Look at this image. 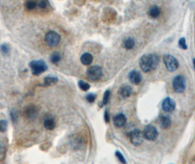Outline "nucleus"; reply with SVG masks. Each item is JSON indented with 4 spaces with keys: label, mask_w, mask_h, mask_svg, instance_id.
<instances>
[{
    "label": "nucleus",
    "mask_w": 195,
    "mask_h": 164,
    "mask_svg": "<svg viewBox=\"0 0 195 164\" xmlns=\"http://www.w3.org/2000/svg\"><path fill=\"white\" fill-rule=\"evenodd\" d=\"M159 62V58L157 54H145L140 58V66L144 72H149L157 68Z\"/></svg>",
    "instance_id": "1"
},
{
    "label": "nucleus",
    "mask_w": 195,
    "mask_h": 164,
    "mask_svg": "<svg viewBox=\"0 0 195 164\" xmlns=\"http://www.w3.org/2000/svg\"><path fill=\"white\" fill-rule=\"evenodd\" d=\"M29 65L34 75H40L42 73L45 72L48 69L46 62L43 60L32 61L30 62Z\"/></svg>",
    "instance_id": "2"
},
{
    "label": "nucleus",
    "mask_w": 195,
    "mask_h": 164,
    "mask_svg": "<svg viewBox=\"0 0 195 164\" xmlns=\"http://www.w3.org/2000/svg\"><path fill=\"white\" fill-rule=\"evenodd\" d=\"M163 61L167 69L169 72H175L178 68V61L177 59H176L174 56H172V55H165L163 58Z\"/></svg>",
    "instance_id": "3"
},
{
    "label": "nucleus",
    "mask_w": 195,
    "mask_h": 164,
    "mask_svg": "<svg viewBox=\"0 0 195 164\" xmlns=\"http://www.w3.org/2000/svg\"><path fill=\"white\" fill-rule=\"evenodd\" d=\"M103 72L102 68L98 66H92L87 70V77L91 81H97L102 78Z\"/></svg>",
    "instance_id": "4"
},
{
    "label": "nucleus",
    "mask_w": 195,
    "mask_h": 164,
    "mask_svg": "<svg viewBox=\"0 0 195 164\" xmlns=\"http://www.w3.org/2000/svg\"><path fill=\"white\" fill-rule=\"evenodd\" d=\"M45 41L50 47H56L60 43V36L54 31L48 32L45 37Z\"/></svg>",
    "instance_id": "5"
},
{
    "label": "nucleus",
    "mask_w": 195,
    "mask_h": 164,
    "mask_svg": "<svg viewBox=\"0 0 195 164\" xmlns=\"http://www.w3.org/2000/svg\"><path fill=\"white\" fill-rule=\"evenodd\" d=\"M173 86L176 93H183L186 88V79L182 75H178L173 79Z\"/></svg>",
    "instance_id": "6"
},
{
    "label": "nucleus",
    "mask_w": 195,
    "mask_h": 164,
    "mask_svg": "<svg viewBox=\"0 0 195 164\" xmlns=\"http://www.w3.org/2000/svg\"><path fill=\"white\" fill-rule=\"evenodd\" d=\"M143 135L146 139L150 141H154L158 137V131L152 125H148L143 130Z\"/></svg>",
    "instance_id": "7"
},
{
    "label": "nucleus",
    "mask_w": 195,
    "mask_h": 164,
    "mask_svg": "<svg viewBox=\"0 0 195 164\" xmlns=\"http://www.w3.org/2000/svg\"><path fill=\"white\" fill-rule=\"evenodd\" d=\"M129 138H130V141L132 144L136 147L140 146L143 142V133L139 129H135V130L131 131L130 134H129Z\"/></svg>",
    "instance_id": "8"
},
{
    "label": "nucleus",
    "mask_w": 195,
    "mask_h": 164,
    "mask_svg": "<svg viewBox=\"0 0 195 164\" xmlns=\"http://www.w3.org/2000/svg\"><path fill=\"white\" fill-rule=\"evenodd\" d=\"M162 109L166 112H171L175 109V102L171 98H165L162 104Z\"/></svg>",
    "instance_id": "9"
},
{
    "label": "nucleus",
    "mask_w": 195,
    "mask_h": 164,
    "mask_svg": "<svg viewBox=\"0 0 195 164\" xmlns=\"http://www.w3.org/2000/svg\"><path fill=\"white\" fill-rule=\"evenodd\" d=\"M128 78L133 85H139L142 80L141 74L137 70H132V71L129 72V74H128Z\"/></svg>",
    "instance_id": "10"
},
{
    "label": "nucleus",
    "mask_w": 195,
    "mask_h": 164,
    "mask_svg": "<svg viewBox=\"0 0 195 164\" xmlns=\"http://www.w3.org/2000/svg\"><path fill=\"white\" fill-rule=\"evenodd\" d=\"M132 89L129 85H122L118 91V97L121 99H125V98L129 97L132 95Z\"/></svg>",
    "instance_id": "11"
},
{
    "label": "nucleus",
    "mask_w": 195,
    "mask_h": 164,
    "mask_svg": "<svg viewBox=\"0 0 195 164\" xmlns=\"http://www.w3.org/2000/svg\"><path fill=\"white\" fill-rule=\"evenodd\" d=\"M126 118L125 115L122 113L116 115L113 118V123L117 128H122L126 125Z\"/></svg>",
    "instance_id": "12"
},
{
    "label": "nucleus",
    "mask_w": 195,
    "mask_h": 164,
    "mask_svg": "<svg viewBox=\"0 0 195 164\" xmlns=\"http://www.w3.org/2000/svg\"><path fill=\"white\" fill-rule=\"evenodd\" d=\"M38 108L35 105H29L25 109V115L28 118H35L38 115Z\"/></svg>",
    "instance_id": "13"
},
{
    "label": "nucleus",
    "mask_w": 195,
    "mask_h": 164,
    "mask_svg": "<svg viewBox=\"0 0 195 164\" xmlns=\"http://www.w3.org/2000/svg\"><path fill=\"white\" fill-rule=\"evenodd\" d=\"M159 124L160 127L162 128V129H168L171 125L170 119L167 116L162 115V116H160L159 118Z\"/></svg>",
    "instance_id": "14"
},
{
    "label": "nucleus",
    "mask_w": 195,
    "mask_h": 164,
    "mask_svg": "<svg viewBox=\"0 0 195 164\" xmlns=\"http://www.w3.org/2000/svg\"><path fill=\"white\" fill-rule=\"evenodd\" d=\"M161 13V10L159 7L157 5L152 6L148 11V15L152 18H157L159 16Z\"/></svg>",
    "instance_id": "15"
},
{
    "label": "nucleus",
    "mask_w": 195,
    "mask_h": 164,
    "mask_svg": "<svg viewBox=\"0 0 195 164\" xmlns=\"http://www.w3.org/2000/svg\"><path fill=\"white\" fill-rule=\"evenodd\" d=\"M80 61L83 65H90L93 61V56L88 53H86L81 56Z\"/></svg>",
    "instance_id": "16"
},
{
    "label": "nucleus",
    "mask_w": 195,
    "mask_h": 164,
    "mask_svg": "<svg viewBox=\"0 0 195 164\" xmlns=\"http://www.w3.org/2000/svg\"><path fill=\"white\" fill-rule=\"evenodd\" d=\"M44 127L47 130H54L56 127V123L52 118H48L44 121Z\"/></svg>",
    "instance_id": "17"
},
{
    "label": "nucleus",
    "mask_w": 195,
    "mask_h": 164,
    "mask_svg": "<svg viewBox=\"0 0 195 164\" xmlns=\"http://www.w3.org/2000/svg\"><path fill=\"white\" fill-rule=\"evenodd\" d=\"M135 42L132 38H127L124 41V47L126 49L131 50L135 47Z\"/></svg>",
    "instance_id": "18"
},
{
    "label": "nucleus",
    "mask_w": 195,
    "mask_h": 164,
    "mask_svg": "<svg viewBox=\"0 0 195 164\" xmlns=\"http://www.w3.org/2000/svg\"><path fill=\"white\" fill-rule=\"evenodd\" d=\"M58 82V78L57 77L48 76L45 77L44 82L46 85H52L56 84Z\"/></svg>",
    "instance_id": "19"
},
{
    "label": "nucleus",
    "mask_w": 195,
    "mask_h": 164,
    "mask_svg": "<svg viewBox=\"0 0 195 164\" xmlns=\"http://www.w3.org/2000/svg\"><path fill=\"white\" fill-rule=\"evenodd\" d=\"M61 59H62V56H61L60 53H59L55 52L51 55V61L52 62L53 64H58L59 61H60Z\"/></svg>",
    "instance_id": "20"
},
{
    "label": "nucleus",
    "mask_w": 195,
    "mask_h": 164,
    "mask_svg": "<svg viewBox=\"0 0 195 164\" xmlns=\"http://www.w3.org/2000/svg\"><path fill=\"white\" fill-rule=\"evenodd\" d=\"M78 86L80 87V88L83 91H87L88 89L90 88V85L87 82H84L83 80H80L78 82Z\"/></svg>",
    "instance_id": "21"
},
{
    "label": "nucleus",
    "mask_w": 195,
    "mask_h": 164,
    "mask_svg": "<svg viewBox=\"0 0 195 164\" xmlns=\"http://www.w3.org/2000/svg\"><path fill=\"white\" fill-rule=\"evenodd\" d=\"M110 91L109 90H106L105 93H104V94L103 99H102V106H101V107H103L102 105H105V104H107V103H108L109 99H110Z\"/></svg>",
    "instance_id": "22"
},
{
    "label": "nucleus",
    "mask_w": 195,
    "mask_h": 164,
    "mask_svg": "<svg viewBox=\"0 0 195 164\" xmlns=\"http://www.w3.org/2000/svg\"><path fill=\"white\" fill-rule=\"evenodd\" d=\"M115 156L118 157V160H119L121 163L127 164V162H126L125 157H124V156L121 154V152H119V151H116V152H115Z\"/></svg>",
    "instance_id": "23"
},
{
    "label": "nucleus",
    "mask_w": 195,
    "mask_h": 164,
    "mask_svg": "<svg viewBox=\"0 0 195 164\" xmlns=\"http://www.w3.org/2000/svg\"><path fill=\"white\" fill-rule=\"evenodd\" d=\"M37 3L36 2V1H26V4H25V5H26V8L28 9V10H34V9L35 8L36 6H37Z\"/></svg>",
    "instance_id": "24"
},
{
    "label": "nucleus",
    "mask_w": 195,
    "mask_h": 164,
    "mask_svg": "<svg viewBox=\"0 0 195 164\" xmlns=\"http://www.w3.org/2000/svg\"><path fill=\"white\" fill-rule=\"evenodd\" d=\"M7 128V120H0V132H5Z\"/></svg>",
    "instance_id": "25"
},
{
    "label": "nucleus",
    "mask_w": 195,
    "mask_h": 164,
    "mask_svg": "<svg viewBox=\"0 0 195 164\" xmlns=\"http://www.w3.org/2000/svg\"><path fill=\"white\" fill-rule=\"evenodd\" d=\"M0 50H1V52L4 55L8 54L10 53V48L7 44H2L0 46Z\"/></svg>",
    "instance_id": "26"
},
{
    "label": "nucleus",
    "mask_w": 195,
    "mask_h": 164,
    "mask_svg": "<svg viewBox=\"0 0 195 164\" xmlns=\"http://www.w3.org/2000/svg\"><path fill=\"white\" fill-rule=\"evenodd\" d=\"M178 45H179V47H180L181 49H187V45H186V40L185 38H181L180 39V40H179L178 42Z\"/></svg>",
    "instance_id": "27"
},
{
    "label": "nucleus",
    "mask_w": 195,
    "mask_h": 164,
    "mask_svg": "<svg viewBox=\"0 0 195 164\" xmlns=\"http://www.w3.org/2000/svg\"><path fill=\"white\" fill-rule=\"evenodd\" d=\"M86 98V100L88 101V102L92 103L94 101L95 98H96V95L94 94V93H88Z\"/></svg>",
    "instance_id": "28"
},
{
    "label": "nucleus",
    "mask_w": 195,
    "mask_h": 164,
    "mask_svg": "<svg viewBox=\"0 0 195 164\" xmlns=\"http://www.w3.org/2000/svg\"><path fill=\"white\" fill-rule=\"evenodd\" d=\"M47 4H48V2L46 1H40L37 3V5L40 7H41V8H46L47 7Z\"/></svg>",
    "instance_id": "29"
},
{
    "label": "nucleus",
    "mask_w": 195,
    "mask_h": 164,
    "mask_svg": "<svg viewBox=\"0 0 195 164\" xmlns=\"http://www.w3.org/2000/svg\"><path fill=\"white\" fill-rule=\"evenodd\" d=\"M104 120H105L106 123H109V121H110L109 114H108V112H107V110H106L105 112H104Z\"/></svg>",
    "instance_id": "30"
},
{
    "label": "nucleus",
    "mask_w": 195,
    "mask_h": 164,
    "mask_svg": "<svg viewBox=\"0 0 195 164\" xmlns=\"http://www.w3.org/2000/svg\"><path fill=\"white\" fill-rule=\"evenodd\" d=\"M10 115H11V119L12 120V121L13 122H15V120L17 119V115H15V112H11V113H10Z\"/></svg>",
    "instance_id": "31"
},
{
    "label": "nucleus",
    "mask_w": 195,
    "mask_h": 164,
    "mask_svg": "<svg viewBox=\"0 0 195 164\" xmlns=\"http://www.w3.org/2000/svg\"><path fill=\"white\" fill-rule=\"evenodd\" d=\"M0 150H1V145H0Z\"/></svg>",
    "instance_id": "32"
}]
</instances>
